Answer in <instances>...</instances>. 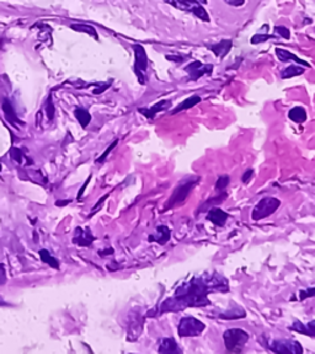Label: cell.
I'll return each instance as SVG.
<instances>
[{"instance_id":"obj_1","label":"cell","mask_w":315,"mask_h":354,"mask_svg":"<svg viewBox=\"0 0 315 354\" xmlns=\"http://www.w3.org/2000/svg\"><path fill=\"white\" fill-rule=\"evenodd\" d=\"M217 290H228V282L223 277H195L188 283L180 285L173 297L161 304L160 314L209 305L208 293Z\"/></svg>"},{"instance_id":"obj_2","label":"cell","mask_w":315,"mask_h":354,"mask_svg":"<svg viewBox=\"0 0 315 354\" xmlns=\"http://www.w3.org/2000/svg\"><path fill=\"white\" fill-rule=\"evenodd\" d=\"M200 176H186L183 180L180 181V182L176 184L174 192L171 193L169 201L166 202V205H165L166 208L165 209H171L182 204V203L187 199V197L190 196V193H191V191L195 189L196 184L200 182Z\"/></svg>"},{"instance_id":"obj_3","label":"cell","mask_w":315,"mask_h":354,"mask_svg":"<svg viewBox=\"0 0 315 354\" xmlns=\"http://www.w3.org/2000/svg\"><path fill=\"white\" fill-rule=\"evenodd\" d=\"M225 348L230 353H241L250 340V335L241 328H229L223 334Z\"/></svg>"},{"instance_id":"obj_4","label":"cell","mask_w":315,"mask_h":354,"mask_svg":"<svg viewBox=\"0 0 315 354\" xmlns=\"http://www.w3.org/2000/svg\"><path fill=\"white\" fill-rule=\"evenodd\" d=\"M164 2L174 6V8L179 9V10L192 14L204 23L209 21V15H208L207 10L197 0H164Z\"/></svg>"},{"instance_id":"obj_5","label":"cell","mask_w":315,"mask_h":354,"mask_svg":"<svg viewBox=\"0 0 315 354\" xmlns=\"http://www.w3.org/2000/svg\"><path fill=\"white\" fill-rule=\"evenodd\" d=\"M281 207L280 199L275 198V197H265V198L260 199L256 203L251 212V219L255 221H259L265 218L270 217Z\"/></svg>"},{"instance_id":"obj_6","label":"cell","mask_w":315,"mask_h":354,"mask_svg":"<svg viewBox=\"0 0 315 354\" xmlns=\"http://www.w3.org/2000/svg\"><path fill=\"white\" fill-rule=\"evenodd\" d=\"M204 330H206V325L192 316L182 318L177 326V334L180 337H197Z\"/></svg>"},{"instance_id":"obj_7","label":"cell","mask_w":315,"mask_h":354,"mask_svg":"<svg viewBox=\"0 0 315 354\" xmlns=\"http://www.w3.org/2000/svg\"><path fill=\"white\" fill-rule=\"evenodd\" d=\"M271 352L277 354H302L301 343L295 340H274L268 342Z\"/></svg>"},{"instance_id":"obj_8","label":"cell","mask_w":315,"mask_h":354,"mask_svg":"<svg viewBox=\"0 0 315 354\" xmlns=\"http://www.w3.org/2000/svg\"><path fill=\"white\" fill-rule=\"evenodd\" d=\"M134 70H136L137 76H138L140 84H145V73L148 69V57H146L145 49L143 48V46L140 45H134Z\"/></svg>"},{"instance_id":"obj_9","label":"cell","mask_w":315,"mask_h":354,"mask_svg":"<svg viewBox=\"0 0 315 354\" xmlns=\"http://www.w3.org/2000/svg\"><path fill=\"white\" fill-rule=\"evenodd\" d=\"M185 72L188 74V80L196 81L201 76L212 73L213 66L212 64H202L200 60H195L192 63H190L187 67H185Z\"/></svg>"},{"instance_id":"obj_10","label":"cell","mask_w":315,"mask_h":354,"mask_svg":"<svg viewBox=\"0 0 315 354\" xmlns=\"http://www.w3.org/2000/svg\"><path fill=\"white\" fill-rule=\"evenodd\" d=\"M275 52H276V55H277L278 59L282 61V63H287V61H295V63L299 64V66L305 67V68L310 67V64H309L308 61H305L304 59H301L298 55H296L295 53H290V52L287 51V49L276 48V51Z\"/></svg>"},{"instance_id":"obj_11","label":"cell","mask_w":315,"mask_h":354,"mask_svg":"<svg viewBox=\"0 0 315 354\" xmlns=\"http://www.w3.org/2000/svg\"><path fill=\"white\" fill-rule=\"evenodd\" d=\"M170 107H171L170 100H161L155 103L154 106L149 107V109H139V112L142 113V115H144L146 118L153 119L155 116H157V113L163 112V111L170 109Z\"/></svg>"},{"instance_id":"obj_12","label":"cell","mask_w":315,"mask_h":354,"mask_svg":"<svg viewBox=\"0 0 315 354\" xmlns=\"http://www.w3.org/2000/svg\"><path fill=\"white\" fill-rule=\"evenodd\" d=\"M229 215L227 212H224L221 208H212L207 214V220H209L211 223L215 224L216 226H224L227 223Z\"/></svg>"},{"instance_id":"obj_13","label":"cell","mask_w":315,"mask_h":354,"mask_svg":"<svg viewBox=\"0 0 315 354\" xmlns=\"http://www.w3.org/2000/svg\"><path fill=\"white\" fill-rule=\"evenodd\" d=\"M170 236L171 232L169 227L166 225H158L157 230H155V234L149 236V241L158 242L159 245H165L170 240Z\"/></svg>"},{"instance_id":"obj_14","label":"cell","mask_w":315,"mask_h":354,"mask_svg":"<svg viewBox=\"0 0 315 354\" xmlns=\"http://www.w3.org/2000/svg\"><path fill=\"white\" fill-rule=\"evenodd\" d=\"M289 328L301 335L315 338V321H310L308 324H303L301 321H295Z\"/></svg>"},{"instance_id":"obj_15","label":"cell","mask_w":315,"mask_h":354,"mask_svg":"<svg viewBox=\"0 0 315 354\" xmlns=\"http://www.w3.org/2000/svg\"><path fill=\"white\" fill-rule=\"evenodd\" d=\"M158 352L161 354H173V353H179L180 350L177 348V343L174 338L165 337L159 340V347Z\"/></svg>"},{"instance_id":"obj_16","label":"cell","mask_w":315,"mask_h":354,"mask_svg":"<svg viewBox=\"0 0 315 354\" xmlns=\"http://www.w3.org/2000/svg\"><path fill=\"white\" fill-rule=\"evenodd\" d=\"M232 46H233V42H232L230 39H222V41L209 46V49L218 58H224L232 49Z\"/></svg>"},{"instance_id":"obj_17","label":"cell","mask_w":315,"mask_h":354,"mask_svg":"<svg viewBox=\"0 0 315 354\" xmlns=\"http://www.w3.org/2000/svg\"><path fill=\"white\" fill-rule=\"evenodd\" d=\"M201 101H202V98L200 96H197V95H194V96H190L187 98H185V100H183L181 103L177 105L175 109L171 111V115H176V113L181 112V111L192 109V107H195L196 105L200 103Z\"/></svg>"},{"instance_id":"obj_18","label":"cell","mask_w":315,"mask_h":354,"mask_svg":"<svg viewBox=\"0 0 315 354\" xmlns=\"http://www.w3.org/2000/svg\"><path fill=\"white\" fill-rule=\"evenodd\" d=\"M288 118L295 123L305 122L307 121V111H305L304 107H302V106L293 107V109L289 110Z\"/></svg>"},{"instance_id":"obj_19","label":"cell","mask_w":315,"mask_h":354,"mask_svg":"<svg viewBox=\"0 0 315 354\" xmlns=\"http://www.w3.org/2000/svg\"><path fill=\"white\" fill-rule=\"evenodd\" d=\"M245 316H246V313H245V310L243 309V307H240L238 305H233V309L230 307L228 311L222 313L221 315H219V318L225 319V320H237V319H244Z\"/></svg>"},{"instance_id":"obj_20","label":"cell","mask_w":315,"mask_h":354,"mask_svg":"<svg viewBox=\"0 0 315 354\" xmlns=\"http://www.w3.org/2000/svg\"><path fill=\"white\" fill-rule=\"evenodd\" d=\"M305 72V67L299 66V64H293V66H289L281 72V78L282 79H290L295 78V76L301 75Z\"/></svg>"},{"instance_id":"obj_21","label":"cell","mask_w":315,"mask_h":354,"mask_svg":"<svg viewBox=\"0 0 315 354\" xmlns=\"http://www.w3.org/2000/svg\"><path fill=\"white\" fill-rule=\"evenodd\" d=\"M39 257H41V260L44 261L46 264H50L52 268L59 269V263H58V261L53 256H52V255L47 250L39 251Z\"/></svg>"},{"instance_id":"obj_22","label":"cell","mask_w":315,"mask_h":354,"mask_svg":"<svg viewBox=\"0 0 315 354\" xmlns=\"http://www.w3.org/2000/svg\"><path fill=\"white\" fill-rule=\"evenodd\" d=\"M74 115H75L76 118H78V121L80 122V124H81V127H82V128L87 127V126H88L89 123H90V121H91L90 113H89L88 111H85V110H82V109L75 110Z\"/></svg>"},{"instance_id":"obj_23","label":"cell","mask_w":315,"mask_h":354,"mask_svg":"<svg viewBox=\"0 0 315 354\" xmlns=\"http://www.w3.org/2000/svg\"><path fill=\"white\" fill-rule=\"evenodd\" d=\"M227 193L225 192H223L222 195H219V196H217V197H213V199H209V201H207L206 203H204L203 205H201V208H200V212L202 211H206V209L208 207H215L216 204H219V203H222L223 201H224L225 198H227Z\"/></svg>"},{"instance_id":"obj_24","label":"cell","mask_w":315,"mask_h":354,"mask_svg":"<svg viewBox=\"0 0 315 354\" xmlns=\"http://www.w3.org/2000/svg\"><path fill=\"white\" fill-rule=\"evenodd\" d=\"M229 182H230V177H229V175H223V176H219L216 182V191H218V192H223V191L228 187Z\"/></svg>"},{"instance_id":"obj_25","label":"cell","mask_w":315,"mask_h":354,"mask_svg":"<svg viewBox=\"0 0 315 354\" xmlns=\"http://www.w3.org/2000/svg\"><path fill=\"white\" fill-rule=\"evenodd\" d=\"M275 32L278 33L281 37H283L284 39H289L290 38V31L284 26H276L275 27Z\"/></svg>"},{"instance_id":"obj_26","label":"cell","mask_w":315,"mask_h":354,"mask_svg":"<svg viewBox=\"0 0 315 354\" xmlns=\"http://www.w3.org/2000/svg\"><path fill=\"white\" fill-rule=\"evenodd\" d=\"M270 38H274V36H270V35H255L251 39H250V42H251L253 45H259V43L266 42V41H267V39H270Z\"/></svg>"},{"instance_id":"obj_27","label":"cell","mask_w":315,"mask_h":354,"mask_svg":"<svg viewBox=\"0 0 315 354\" xmlns=\"http://www.w3.org/2000/svg\"><path fill=\"white\" fill-rule=\"evenodd\" d=\"M315 297V288H309L305 289V290L299 291V299L305 300L308 298H314Z\"/></svg>"},{"instance_id":"obj_28","label":"cell","mask_w":315,"mask_h":354,"mask_svg":"<svg viewBox=\"0 0 315 354\" xmlns=\"http://www.w3.org/2000/svg\"><path fill=\"white\" fill-rule=\"evenodd\" d=\"M117 143H118V140H115V141H114V143H112V144H111V145H110V147L108 148V149H106V150H105V152H103V153H102V155H101V156H100V158L96 160V162H103V161H105V160H106V158H108V155H109V154H110V153H111V150H112V149H114V148H115L116 145H117Z\"/></svg>"},{"instance_id":"obj_29","label":"cell","mask_w":315,"mask_h":354,"mask_svg":"<svg viewBox=\"0 0 315 354\" xmlns=\"http://www.w3.org/2000/svg\"><path fill=\"white\" fill-rule=\"evenodd\" d=\"M254 176V170L253 169H247V170L244 172V175L241 176V181H243V183H245L247 184L251 181V178Z\"/></svg>"},{"instance_id":"obj_30","label":"cell","mask_w":315,"mask_h":354,"mask_svg":"<svg viewBox=\"0 0 315 354\" xmlns=\"http://www.w3.org/2000/svg\"><path fill=\"white\" fill-rule=\"evenodd\" d=\"M223 2H224L225 4L234 6V8H240V6L245 4V0H223Z\"/></svg>"},{"instance_id":"obj_31","label":"cell","mask_w":315,"mask_h":354,"mask_svg":"<svg viewBox=\"0 0 315 354\" xmlns=\"http://www.w3.org/2000/svg\"><path fill=\"white\" fill-rule=\"evenodd\" d=\"M5 283V272L3 268V264H0V284H4Z\"/></svg>"},{"instance_id":"obj_32","label":"cell","mask_w":315,"mask_h":354,"mask_svg":"<svg viewBox=\"0 0 315 354\" xmlns=\"http://www.w3.org/2000/svg\"><path fill=\"white\" fill-rule=\"evenodd\" d=\"M90 180H91V176H89V178H88V180H87V181H85V183H84V184H82V187H81V191H80V192H79V193H78V198H80V197H81V195H82V193H84V191H85V189H87V184H88L89 182H90Z\"/></svg>"},{"instance_id":"obj_33","label":"cell","mask_w":315,"mask_h":354,"mask_svg":"<svg viewBox=\"0 0 315 354\" xmlns=\"http://www.w3.org/2000/svg\"><path fill=\"white\" fill-rule=\"evenodd\" d=\"M68 203H70V201H63V202H57L56 204L57 205H66V204H68Z\"/></svg>"},{"instance_id":"obj_34","label":"cell","mask_w":315,"mask_h":354,"mask_svg":"<svg viewBox=\"0 0 315 354\" xmlns=\"http://www.w3.org/2000/svg\"><path fill=\"white\" fill-rule=\"evenodd\" d=\"M198 3H201V4H207V0H197Z\"/></svg>"}]
</instances>
